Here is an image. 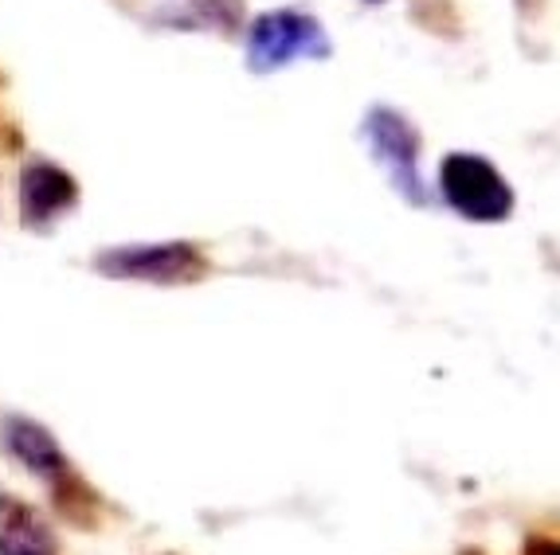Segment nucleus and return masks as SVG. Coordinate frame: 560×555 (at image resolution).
<instances>
[{
  "label": "nucleus",
  "instance_id": "4",
  "mask_svg": "<svg viewBox=\"0 0 560 555\" xmlns=\"http://www.w3.org/2000/svg\"><path fill=\"white\" fill-rule=\"evenodd\" d=\"M440 185L447 204L467 220H505L514 208V192L502 180V173L475 153H455V157L443 161Z\"/></svg>",
  "mask_w": 560,
  "mask_h": 555
},
{
  "label": "nucleus",
  "instance_id": "6",
  "mask_svg": "<svg viewBox=\"0 0 560 555\" xmlns=\"http://www.w3.org/2000/svg\"><path fill=\"white\" fill-rule=\"evenodd\" d=\"M79 200L75 180L63 173L59 165H47V161H36V165L24 168L20 176V212L32 227H47L56 223L63 212H71Z\"/></svg>",
  "mask_w": 560,
  "mask_h": 555
},
{
  "label": "nucleus",
  "instance_id": "3",
  "mask_svg": "<svg viewBox=\"0 0 560 555\" xmlns=\"http://www.w3.org/2000/svg\"><path fill=\"white\" fill-rule=\"evenodd\" d=\"M94 270L121 282H197L205 278V259L192 243H153V247H114L94 259Z\"/></svg>",
  "mask_w": 560,
  "mask_h": 555
},
{
  "label": "nucleus",
  "instance_id": "1",
  "mask_svg": "<svg viewBox=\"0 0 560 555\" xmlns=\"http://www.w3.org/2000/svg\"><path fill=\"white\" fill-rule=\"evenodd\" d=\"M0 438H4V446L16 453L20 462L36 473L39 482L51 485L56 505L67 512V517L79 520V524H91L94 512L103 509V500L79 482V473L71 470V462L63 458L59 442L47 435L44 426L32 423V418H24V415H4L0 418Z\"/></svg>",
  "mask_w": 560,
  "mask_h": 555
},
{
  "label": "nucleus",
  "instance_id": "7",
  "mask_svg": "<svg viewBox=\"0 0 560 555\" xmlns=\"http://www.w3.org/2000/svg\"><path fill=\"white\" fill-rule=\"evenodd\" d=\"M0 555H56V536L28 500L0 493Z\"/></svg>",
  "mask_w": 560,
  "mask_h": 555
},
{
  "label": "nucleus",
  "instance_id": "2",
  "mask_svg": "<svg viewBox=\"0 0 560 555\" xmlns=\"http://www.w3.org/2000/svg\"><path fill=\"white\" fill-rule=\"evenodd\" d=\"M329 51L326 32L310 12L279 9L262 12L247 32V63L252 71H279L294 59H322Z\"/></svg>",
  "mask_w": 560,
  "mask_h": 555
},
{
  "label": "nucleus",
  "instance_id": "5",
  "mask_svg": "<svg viewBox=\"0 0 560 555\" xmlns=\"http://www.w3.org/2000/svg\"><path fill=\"white\" fill-rule=\"evenodd\" d=\"M364 138L373 145L376 161L388 168L393 185L408 196L411 204H423L428 192H423L420 180V138H416L408 121L396 110H373L364 121Z\"/></svg>",
  "mask_w": 560,
  "mask_h": 555
}]
</instances>
